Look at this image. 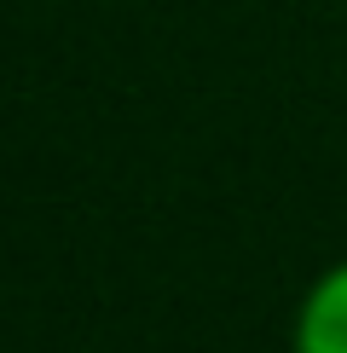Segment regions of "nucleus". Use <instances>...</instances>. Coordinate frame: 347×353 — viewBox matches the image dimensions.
I'll return each instance as SVG.
<instances>
[{"instance_id":"nucleus-1","label":"nucleus","mask_w":347,"mask_h":353,"mask_svg":"<svg viewBox=\"0 0 347 353\" xmlns=\"http://www.w3.org/2000/svg\"><path fill=\"white\" fill-rule=\"evenodd\" d=\"M295 353H347V261L307 290L295 313Z\"/></svg>"}]
</instances>
